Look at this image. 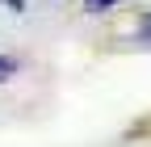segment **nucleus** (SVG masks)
<instances>
[{
	"label": "nucleus",
	"mask_w": 151,
	"mask_h": 147,
	"mask_svg": "<svg viewBox=\"0 0 151 147\" xmlns=\"http://www.w3.org/2000/svg\"><path fill=\"white\" fill-rule=\"evenodd\" d=\"M13 71H17V59H13V55H0V84H4Z\"/></svg>",
	"instance_id": "1"
},
{
	"label": "nucleus",
	"mask_w": 151,
	"mask_h": 147,
	"mask_svg": "<svg viewBox=\"0 0 151 147\" xmlns=\"http://www.w3.org/2000/svg\"><path fill=\"white\" fill-rule=\"evenodd\" d=\"M113 4H122V0H84V13H105Z\"/></svg>",
	"instance_id": "2"
},
{
	"label": "nucleus",
	"mask_w": 151,
	"mask_h": 147,
	"mask_svg": "<svg viewBox=\"0 0 151 147\" xmlns=\"http://www.w3.org/2000/svg\"><path fill=\"white\" fill-rule=\"evenodd\" d=\"M139 38H147V42H151V17H143V25H139Z\"/></svg>",
	"instance_id": "3"
},
{
	"label": "nucleus",
	"mask_w": 151,
	"mask_h": 147,
	"mask_svg": "<svg viewBox=\"0 0 151 147\" xmlns=\"http://www.w3.org/2000/svg\"><path fill=\"white\" fill-rule=\"evenodd\" d=\"M4 4H9L13 13H21V9H25V0H4Z\"/></svg>",
	"instance_id": "4"
}]
</instances>
